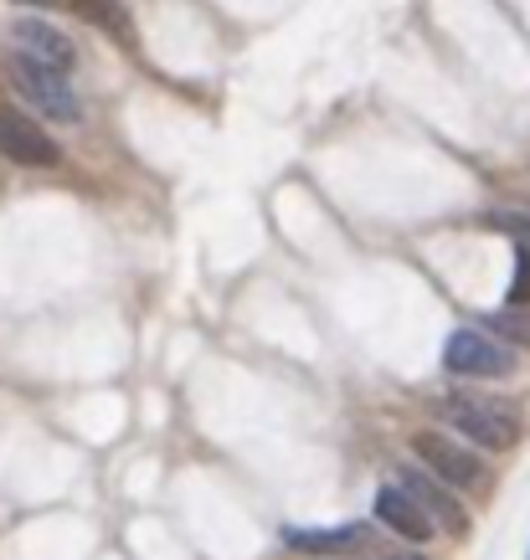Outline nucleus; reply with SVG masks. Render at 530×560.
Segmentation results:
<instances>
[{
	"label": "nucleus",
	"instance_id": "nucleus-2",
	"mask_svg": "<svg viewBox=\"0 0 530 560\" xmlns=\"http://www.w3.org/2000/svg\"><path fill=\"white\" fill-rule=\"evenodd\" d=\"M5 78H11V88H16L21 98L32 103L36 114H47V119L78 124V114H83V103L72 98L68 78H62V72H51V68H36V62H26L21 51H11V57H5Z\"/></svg>",
	"mask_w": 530,
	"mask_h": 560
},
{
	"label": "nucleus",
	"instance_id": "nucleus-1",
	"mask_svg": "<svg viewBox=\"0 0 530 560\" xmlns=\"http://www.w3.org/2000/svg\"><path fill=\"white\" fill-rule=\"evenodd\" d=\"M438 417H443L453 432H463L469 442H480L484 453H510L515 442H520V432H526V422H520L515 407L489 401V396H463V390H453V396L438 401Z\"/></svg>",
	"mask_w": 530,
	"mask_h": 560
},
{
	"label": "nucleus",
	"instance_id": "nucleus-11",
	"mask_svg": "<svg viewBox=\"0 0 530 560\" xmlns=\"http://www.w3.org/2000/svg\"><path fill=\"white\" fill-rule=\"evenodd\" d=\"M484 329H489V335H499V340L530 345V308H526V304L495 308V314H489V319H484Z\"/></svg>",
	"mask_w": 530,
	"mask_h": 560
},
{
	"label": "nucleus",
	"instance_id": "nucleus-3",
	"mask_svg": "<svg viewBox=\"0 0 530 560\" xmlns=\"http://www.w3.org/2000/svg\"><path fill=\"white\" fill-rule=\"evenodd\" d=\"M412 453L428 463V474L443 483V489H484L489 483V474H484V463L469 453V447H459V442L448 438V432H417L412 438Z\"/></svg>",
	"mask_w": 530,
	"mask_h": 560
},
{
	"label": "nucleus",
	"instance_id": "nucleus-13",
	"mask_svg": "<svg viewBox=\"0 0 530 560\" xmlns=\"http://www.w3.org/2000/svg\"><path fill=\"white\" fill-rule=\"evenodd\" d=\"M16 5H47V0H16Z\"/></svg>",
	"mask_w": 530,
	"mask_h": 560
},
{
	"label": "nucleus",
	"instance_id": "nucleus-7",
	"mask_svg": "<svg viewBox=\"0 0 530 560\" xmlns=\"http://www.w3.org/2000/svg\"><path fill=\"white\" fill-rule=\"evenodd\" d=\"M396 489H402V493L412 499V504H417V510L428 514L433 529L443 525L448 535H459V529H463V510H459V499H453V493H448L443 483H438V478H428V474H417V468H407V474L396 478Z\"/></svg>",
	"mask_w": 530,
	"mask_h": 560
},
{
	"label": "nucleus",
	"instance_id": "nucleus-6",
	"mask_svg": "<svg viewBox=\"0 0 530 560\" xmlns=\"http://www.w3.org/2000/svg\"><path fill=\"white\" fill-rule=\"evenodd\" d=\"M11 42H16V51L26 57V62H36V68H51V72H62V78H68V68L78 62V47H72L68 36L57 32L51 21H42V16H21V21H11Z\"/></svg>",
	"mask_w": 530,
	"mask_h": 560
},
{
	"label": "nucleus",
	"instance_id": "nucleus-10",
	"mask_svg": "<svg viewBox=\"0 0 530 560\" xmlns=\"http://www.w3.org/2000/svg\"><path fill=\"white\" fill-rule=\"evenodd\" d=\"M350 545H366V525L289 529V550H304V556H335V550H350Z\"/></svg>",
	"mask_w": 530,
	"mask_h": 560
},
{
	"label": "nucleus",
	"instance_id": "nucleus-9",
	"mask_svg": "<svg viewBox=\"0 0 530 560\" xmlns=\"http://www.w3.org/2000/svg\"><path fill=\"white\" fill-rule=\"evenodd\" d=\"M68 5H72V16H83L88 26H99L103 36L135 47V21H129V5H124V0H68Z\"/></svg>",
	"mask_w": 530,
	"mask_h": 560
},
{
	"label": "nucleus",
	"instance_id": "nucleus-12",
	"mask_svg": "<svg viewBox=\"0 0 530 560\" xmlns=\"http://www.w3.org/2000/svg\"><path fill=\"white\" fill-rule=\"evenodd\" d=\"M510 299H515V304H526V308H530V253H520V262H515Z\"/></svg>",
	"mask_w": 530,
	"mask_h": 560
},
{
	"label": "nucleus",
	"instance_id": "nucleus-5",
	"mask_svg": "<svg viewBox=\"0 0 530 560\" xmlns=\"http://www.w3.org/2000/svg\"><path fill=\"white\" fill-rule=\"evenodd\" d=\"M443 365L453 375H510L515 355H510V345L489 340L480 329H459V335L443 345Z\"/></svg>",
	"mask_w": 530,
	"mask_h": 560
},
{
	"label": "nucleus",
	"instance_id": "nucleus-4",
	"mask_svg": "<svg viewBox=\"0 0 530 560\" xmlns=\"http://www.w3.org/2000/svg\"><path fill=\"white\" fill-rule=\"evenodd\" d=\"M0 154H5L11 165H32V171H47V165L62 160L57 139H51L36 119L16 114V108H0Z\"/></svg>",
	"mask_w": 530,
	"mask_h": 560
},
{
	"label": "nucleus",
	"instance_id": "nucleus-8",
	"mask_svg": "<svg viewBox=\"0 0 530 560\" xmlns=\"http://www.w3.org/2000/svg\"><path fill=\"white\" fill-rule=\"evenodd\" d=\"M377 520L387 529H396L402 540H412V545L433 540V520L417 510V504H412V499L396 489V483H381V493H377Z\"/></svg>",
	"mask_w": 530,
	"mask_h": 560
}]
</instances>
